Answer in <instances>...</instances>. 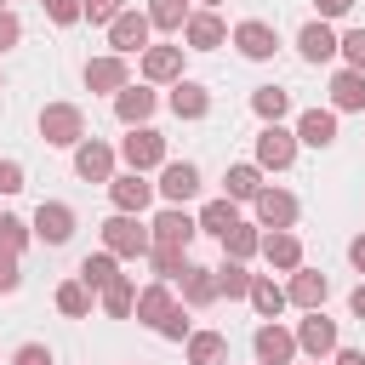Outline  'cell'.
Wrapping results in <instances>:
<instances>
[{"label":"cell","mask_w":365,"mask_h":365,"mask_svg":"<svg viewBox=\"0 0 365 365\" xmlns=\"http://www.w3.org/2000/svg\"><path fill=\"white\" fill-rule=\"evenodd\" d=\"M40 137H46L51 148H80V143H86V114H80L74 103H46V108H40Z\"/></svg>","instance_id":"6da1fadb"},{"label":"cell","mask_w":365,"mask_h":365,"mask_svg":"<svg viewBox=\"0 0 365 365\" xmlns=\"http://www.w3.org/2000/svg\"><path fill=\"white\" fill-rule=\"evenodd\" d=\"M103 251H114V257H148V251H154V228H143L137 217L114 211V217L103 222Z\"/></svg>","instance_id":"7a4b0ae2"},{"label":"cell","mask_w":365,"mask_h":365,"mask_svg":"<svg viewBox=\"0 0 365 365\" xmlns=\"http://www.w3.org/2000/svg\"><path fill=\"white\" fill-rule=\"evenodd\" d=\"M120 160H125L131 171H154V165H165V137H160L154 125H137V131L120 143Z\"/></svg>","instance_id":"3957f363"},{"label":"cell","mask_w":365,"mask_h":365,"mask_svg":"<svg viewBox=\"0 0 365 365\" xmlns=\"http://www.w3.org/2000/svg\"><path fill=\"white\" fill-rule=\"evenodd\" d=\"M148 11H120L114 23H108V46H114V57H131V51H148Z\"/></svg>","instance_id":"277c9868"},{"label":"cell","mask_w":365,"mask_h":365,"mask_svg":"<svg viewBox=\"0 0 365 365\" xmlns=\"http://www.w3.org/2000/svg\"><path fill=\"white\" fill-rule=\"evenodd\" d=\"M154 188H160V200H165V205H182V200H194V194H200V165H188V160H165Z\"/></svg>","instance_id":"5b68a950"},{"label":"cell","mask_w":365,"mask_h":365,"mask_svg":"<svg viewBox=\"0 0 365 365\" xmlns=\"http://www.w3.org/2000/svg\"><path fill=\"white\" fill-rule=\"evenodd\" d=\"M194 234H200V217H188L182 205H165V211L154 217V245L188 251V245H194Z\"/></svg>","instance_id":"8992f818"},{"label":"cell","mask_w":365,"mask_h":365,"mask_svg":"<svg viewBox=\"0 0 365 365\" xmlns=\"http://www.w3.org/2000/svg\"><path fill=\"white\" fill-rule=\"evenodd\" d=\"M251 348H257V365H291L302 348H297V336L285 331V325H257V336H251Z\"/></svg>","instance_id":"52a82bcc"},{"label":"cell","mask_w":365,"mask_h":365,"mask_svg":"<svg viewBox=\"0 0 365 365\" xmlns=\"http://www.w3.org/2000/svg\"><path fill=\"white\" fill-rule=\"evenodd\" d=\"M234 46H240V57H251V63H268V57H274V46H279V34H274V23H262V17H245V23H234Z\"/></svg>","instance_id":"ba28073f"},{"label":"cell","mask_w":365,"mask_h":365,"mask_svg":"<svg viewBox=\"0 0 365 365\" xmlns=\"http://www.w3.org/2000/svg\"><path fill=\"white\" fill-rule=\"evenodd\" d=\"M291 160H297V137L285 125H262L257 131V165L262 171H285Z\"/></svg>","instance_id":"9c48e42d"},{"label":"cell","mask_w":365,"mask_h":365,"mask_svg":"<svg viewBox=\"0 0 365 365\" xmlns=\"http://www.w3.org/2000/svg\"><path fill=\"white\" fill-rule=\"evenodd\" d=\"M108 194H114V211L143 217V211H148V200H154V182H148L143 171H120V177L108 182Z\"/></svg>","instance_id":"30bf717a"},{"label":"cell","mask_w":365,"mask_h":365,"mask_svg":"<svg viewBox=\"0 0 365 365\" xmlns=\"http://www.w3.org/2000/svg\"><path fill=\"white\" fill-rule=\"evenodd\" d=\"M34 240H46V245H68V234H74V211L63 205V200H40V211H34Z\"/></svg>","instance_id":"8fae6325"},{"label":"cell","mask_w":365,"mask_h":365,"mask_svg":"<svg viewBox=\"0 0 365 365\" xmlns=\"http://www.w3.org/2000/svg\"><path fill=\"white\" fill-rule=\"evenodd\" d=\"M143 80L148 86H177L182 80V46H148L143 51Z\"/></svg>","instance_id":"7c38bea8"},{"label":"cell","mask_w":365,"mask_h":365,"mask_svg":"<svg viewBox=\"0 0 365 365\" xmlns=\"http://www.w3.org/2000/svg\"><path fill=\"white\" fill-rule=\"evenodd\" d=\"M74 171H80L86 182H114V148L97 143V137H86V143L74 148Z\"/></svg>","instance_id":"4fadbf2b"},{"label":"cell","mask_w":365,"mask_h":365,"mask_svg":"<svg viewBox=\"0 0 365 365\" xmlns=\"http://www.w3.org/2000/svg\"><path fill=\"white\" fill-rule=\"evenodd\" d=\"M251 205H257V228H291L297 222V194H285V188H262Z\"/></svg>","instance_id":"5bb4252c"},{"label":"cell","mask_w":365,"mask_h":365,"mask_svg":"<svg viewBox=\"0 0 365 365\" xmlns=\"http://www.w3.org/2000/svg\"><path fill=\"white\" fill-rule=\"evenodd\" d=\"M125 86H131L125 57H114V51H108V57H91V63H86V91H114V97H120Z\"/></svg>","instance_id":"9a60e30c"},{"label":"cell","mask_w":365,"mask_h":365,"mask_svg":"<svg viewBox=\"0 0 365 365\" xmlns=\"http://www.w3.org/2000/svg\"><path fill=\"white\" fill-rule=\"evenodd\" d=\"M262 257H268V268L297 274V268H302V240H297L291 228H268V234H262Z\"/></svg>","instance_id":"2e32d148"},{"label":"cell","mask_w":365,"mask_h":365,"mask_svg":"<svg viewBox=\"0 0 365 365\" xmlns=\"http://www.w3.org/2000/svg\"><path fill=\"white\" fill-rule=\"evenodd\" d=\"M297 348H302V354H314V359L336 354V325H331V319H325V314L314 308V314H308V319L297 325Z\"/></svg>","instance_id":"e0dca14e"},{"label":"cell","mask_w":365,"mask_h":365,"mask_svg":"<svg viewBox=\"0 0 365 365\" xmlns=\"http://www.w3.org/2000/svg\"><path fill=\"white\" fill-rule=\"evenodd\" d=\"M182 40H188V51H217V46L228 40V29H222L217 11H194V17L182 23Z\"/></svg>","instance_id":"ac0fdd59"},{"label":"cell","mask_w":365,"mask_h":365,"mask_svg":"<svg viewBox=\"0 0 365 365\" xmlns=\"http://www.w3.org/2000/svg\"><path fill=\"white\" fill-rule=\"evenodd\" d=\"M297 51H302L308 63H331V57L342 51V40L331 34V23H319V17H314V23H302V34H297Z\"/></svg>","instance_id":"d6986e66"},{"label":"cell","mask_w":365,"mask_h":365,"mask_svg":"<svg viewBox=\"0 0 365 365\" xmlns=\"http://www.w3.org/2000/svg\"><path fill=\"white\" fill-rule=\"evenodd\" d=\"M297 143L331 148V143H336V114H331V108H302V114H297Z\"/></svg>","instance_id":"ffe728a7"},{"label":"cell","mask_w":365,"mask_h":365,"mask_svg":"<svg viewBox=\"0 0 365 365\" xmlns=\"http://www.w3.org/2000/svg\"><path fill=\"white\" fill-rule=\"evenodd\" d=\"M171 114H177V120H205V114H211V91H205L200 80H177V86H171Z\"/></svg>","instance_id":"44dd1931"},{"label":"cell","mask_w":365,"mask_h":365,"mask_svg":"<svg viewBox=\"0 0 365 365\" xmlns=\"http://www.w3.org/2000/svg\"><path fill=\"white\" fill-rule=\"evenodd\" d=\"M154 103H160V97H154L148 86H125V91L114 97V114H120V125H131V131H137V125H148Z\"/></svg>","instance_id":"7402d4cb"},{"label":"cell","mask_w":365,"mask_h":365,"mask_svg":"<svg viewBox=\"0 0 365 365\" xmlns=\"http://www.w3.org/2000/svg\"><path fill=\"white\" fill-rule=\"evenodd\" d=\"M74 279H80L86 291H97V297H103V291L120 279V257H114V251H97V257H86V262H80V274H74Z\"/></svg>","instance_id":"603a6c76"},{"label":"cell","mask_w":365,"mask_h":365,"mask_svg":"<svg viewBox=\"0 0 365 365\" xmlns=\"http://www.w3.org/2000/svg\"><path fill=\"white\" fill-rule=\"evenodd\" d=\"M325 291H331V279H325V274H314V268H297V274H291V285H285V297H291L297 308H308V314L325 302Z\"/></svg>","instance_id":"cb8c5ba5"},{"label":"cell","mask_w":365,"mask_h":365,"mask_svg":"<svg viewBox=\"0 0 365 365\" xmlns=\"http://www.w3.org/2000/svg\"><path fill=\"white\" fill-rule=\"evenodd\" d=\"M222 291H217V268H194L188 262V274H182V302L188 308H211Z\"/></svg>","instance_id":"d4e9b609"},{"label":"cell","mask_w":365,"mask_h":365,"mask_svg":"<svg viewBox=\"0 0 365 365\" xmlns=\"http://www.w3.org/2000/svg\"><path fill=\"white\" fill-rule=\"evenodd\" d=\"M171 308H177V302H171V291H165V285H143V291H137V319H143V325H154V331H160Z\"/></svg>","instance_id":"484cf974"},{"label":"cell","mask_w":365,"mask_h":365,"mask_svg":"<svg viewBox=\"0 0 365 365\" xmlns=\"http://www.w3.org/2000/svg\"><path fill=\"white\" fill-rule=\"evenodd\" d=\"M228 359V336L222 331H194L188 336V365H222Z\"/></svg>","instance_id":"4316f807"},{"label":"cell","mask_w":365,"mask_h":365,"mask_svg":"<svg viewBox=\"0 0 365 365\" xmlns=\"http://www.w3.org/2000/svg\"><path fill=\"white\" fill-rule=\"evenodd\" d=\"M285 302H291V297H285V285H274L268 274H257V279H251V308H257L262 319H274V314H285Z\"/></svg>","instance_id":"83f0119b"},{"label":"cell","mask_w":365,"mask_h":365,"mask_svg":"<svg viewBox=\"0 0 365 365\" xmlns=\"http://www.w3.org/2000/svg\"><path fill=\"white\" fill-rule=\"evenodd\" d=\"M251 108H257V120H268V125H279V120L291 114V97H285L279 86H257V91H251Z\"/></svg>","instance_id":"f1b7e54d"},{"label":"cell","mask_w":365,"mask_h":365,"mask_svg":"<svg viewBox=\"0 0 365 365\" xmlns=\"http://www.w3.org/2000/svg\"><path fill=\"white\" fill-rule=\"evenodd\" d=\"M222 182H228V200H234V205H240V200H257V194H262V165H228Z\"/></svg>","instance_id":"f546056e"},{"label":"cell","mask_w":365,"mask_h":365,"mask_svg":"<svg viewBox=\"0 0 365 365\" xmlns=\"http://www.w3.org/2000/svg\"><path fill=\"white\" fill-rule=\"evenodd\" d=\"M200 228H205V234H217V240H222V234H228V228H240V205H234V200H228V194H222V200H211V205H205V211H200Z\"/></svg>","instance_id":"4dcf8cb0"},{"label":"cell","mask_w":365,"mask_h":365,"mask_svg":"<svg viewBox=\"0 0 365 365\" xmlns=\"http://www.w3.org/2000/svg\"><path fill=\"white\" fill-rule=\"evenodd\" d=\"M103 314H108V319H131V314H137V285H131L125 274L103 291Z\"/></svg>","instance_id":"1f68e13d"},{"label":"cell","mask_w":365,"mask_h":365,"mask_svg":"<svg viewBox=\"0 0 365 365\" xmlns=\"http://www.w3.org/2000/svg\"><path fill=\"white\" fill-rule=\"evenodd\" d=\"M331 103H336V108H365V74H359V68H342V74L331 80Z\"/></svg>","instance_id":"d6a6232c"},{"label":"cell","mask_w":365,"mask_h":365,"mask_svg":"<svg viewBox=\"0 0 365 365\" xmlns=\"http://www.w3.org/2000/svg\"><path fill=\"white\" fill-rule=\"evenodd\" d=\"M257 251H262V234H257L251 222H240V228H228V234H222V257L245 262V257H257Z\"/></svg>","instance_id":"836d02e7"},{"label":"cell","mask_w":365,"mask_h":365,"mask_svg":"<svg viewBox=\"0 0 365 365\" xmlns=\"http://www.w3.org/2000/svg\"><path fill=\"white\" fill-rule=\"evenodd\" d=\"M148 268H154V279H160V285H165V279H182V274H188V251L154 245V251H148Z\"/></svg>","instance_id":"e575fe53"},{"label":"cell","mask_w":365,"mask_h":365,"mask_svg":"<svg viewBox=\"0 0 365 365\" xmlns=\"http://www.w3.org/2000/svg\"><path fill=\"white\" fill-rule=\"evenodd\" d=\"M251 279H257V274H245V262L222 257V268H217V291H222V297H251Z\"/></svg>","instance_id":"d590c367"},{"label":"cell","mask_w":365,"mask_h":365,"mask_svg":"<svg viewBox=\"0 0 365 365\" xmlns=\"http://www.w3.org/2000/svg\"><path fill=\"white\" fill-rule=\"evenodd\" d=\"M194 11H188V0H148V23L154 29H182Z\"/></svg>","instance_id":"8d00e7d4"},{"label":"cell","mask_w":365,"mask_h":365,"mask_svg":"<svg viewBox=\"0 0 365 365\" xmlns=\"http://www.w3.org/2000/svg\"><path fill=\"white\" fill-rule=\"evenodd\" d=\"M57 308H63L68 319H86V314H91V291H86L80 279H68V285H57Z\"/></svg>","instance_id":"74e56055"},{"label":"cell","mask_w":365,"mask_h":365,"mask_svg":"<svg viewBox=\"0 0 365 365\" xmlns=\"http://www.w3.org/2000/svg\"><path fill=\"white\" fill-rule=\"evenodd\" d=\"M29 234H34V228H29L23 217H11V211H0V251H11V257H17V251L29 245Z\"/></svg>","instance_id":"f35d334b"},{"label":"cell","mask_w":365,"mask_h":365,"mask_svg":"<svg viewBox=\"0 0 365 365\" xmlns=\"http://www.w3.org/2000/svg\"><path fill=\"white\" fill-rule=\"evenodd\" d=\"M342 57H348V68L365 74V29H348V34H342Z\"/></svg>","instance_id":"ab89813d"},{"label":"cell","mask_w":365,"mask_h":365,"mask_svg":"<svg viewBox=\"0 0 365 365\" xmlns=\"http://www.w3.org/2000/svg\"><path fill=\"white\" fill-rule=\"evenodd\" d=\"M80 11H86L91 23H114V17L125 11V0H80Z\"/></svg>","instance_id":"60d3db41"},{"label":"cell","mask_w":365,"mask_h":365,"mask_svg":"<svg viewBox=\"0 0 365 365\" xmlns=\"http://www.w3.org/2000/svg\"><path fill=\"white\" fill-rule=\"evenodd\" d=\"M46 17H51V23H63V29H68V23H80V17H86V11H80V0H46Z\"/></svg>","instance_id":"b9f144b4"},{"label":"cell","mask_w":365,"mask_h":365,"mask_svg":"<svg viewBox=\"0 0 365 365\" xmlns=\"http://www.w3.org/2000/svg\"><path fill=\"white\" fill-rule=\"evenodd\" d=\"M160 336H165V342H188V336H194V331H188V319H182V308H171V314H165Z\"/></svg>","instance_id":"7bdbcfd3"},{"label":"cell","mask_w":365,"mask_h":365,"mask_svg":"<svg viewBox=\"0 0 365 365\" xmlns=\"http://www.w3.org/2000/svg\"><path fill=\"white\" fill-rule=\"evenodd\" d=\"M11 365H51V348H46V342H23V348L11 354Z\"/></svg>","instance_id":"ee69618b"},{"label":"cell","mask_w":365,"mask_h":365,"mask_svg":"<svg viewBox=\"0 0 365 365\" xmlns=\"http://www.w3.org/2000/svg\"><path fill=\"white\" fill-rule=\"evenodd\" d=\"M17 285H23V274H17V257H11V251H0V297H11Z\"/></svg>","instance_id":"f6af8a7d"},{"label":"cell","mask_w":365,"mask_h":365,"mask_svg":"<svg viewBox=\"0 0 365 365\" xmlns=\"http://www.w3.org/2000/svg\"><path fill=\"white\" fill-rule=\"evenodd\" d=\"M23 188V165L17 160H0V194H17Z\"/></svg>","instance_id":"bcb514c9"},{"label":"cell","mask_w":365,"mask_h":365,"mask_svg":"<svg viewBox=\"0 0 365 365\" xmlns=\"http://www.w3.org/2000/svg\"><path fill=\"white\" fill-rule=\"evenodd\" d=\"M17 40H23V23H17V17L0 6V51H6V46H17Z\"/></svg>","instance_id":"7dc6e473"},{"label":"cell","mask_w":365,"mask_h":365,"mask_svg":"<svg viewBox=\"0 0 365 365\" xmlns=\"http://www.w3.org/2000/svg\"><path fill=\"white\" fill-rule=\"evenodd\" d=\"M348 6H354V0H314L319 23H331V17H348Z\"/></svg>","instance_id":"c3c4849f"},{"label":"cell","mask_w":365,"mask_h":365,"mask_svg":"<svg viewBox=\"0 0 365 365\" xmlns=\"http://www.w3.org/2000/svg\"><path fill=\"white\" fill-rule=\"evenodd\" d=\"M348 308H354V319H365V285H354V291H348Z\"/></svg>","instance_id":"681fc988"},{"label":"cell","mask_w":365,"mask_h":365,"mask_svg":"<svg viewBox=\"0 0 365 365\" xmlns=\"http://www.w3.org/2000/svg\"><path fill=\"white\" fill-rule=\"evenodd\" d=\"M348 262H354V268H359V274H365V234H359V240H354V245H348Z\"/></svg>","instance_id":"f907efd6"},{"label":"cell","mask_w":365,"mask_h":365,"mask_svg":"<svg viewBox=\"0 0 365 365\" xmlns=\"http://www.w3.org/2000/svg\"><path fill=\"white\" fill-rule=\"evenodd\" d=\"M336 365H365V354L359 348H336Z\"/></svg>","instance_id":"816d5d0a"},{"label":"cell","mask_w":365,"mask_h":365,"mask_svg":"<svg viewBox=\"0 0 365 365\" xmlns=\"http://www.w3.org/2000/svg\"><path fill=\"white\" fill-rule=\"evenodd\" d=\"M205 6H217V0H205Z\"/></svg>","instance_id":"f5cc1de1"},{"label":"cell","mask_w":365,"mask_h":365,"mask_svg":"<svg viewBox=\"0 0 365 365\" xmlns=\"http://www.w3.org/2000/svg\"><path fill=\"white\" fill-rule=\"evenodd\" d=\"M0 86H6V74H0Z\"/></svg>","instance_id":"db71d44e"},{"label":"cell","mask_w":365,"mask_h":365,"mask_svg":"<svg viewBox=\"0 0 365 365\" xmlns=\"http://www.w3.org/2000/svg\"><path fill=\"white\" fill-rule=\"evenodd\" d=\"M0 6H6V0H0Z\"/></svg>","instance_id":"11a10c76"}]
</instances>
